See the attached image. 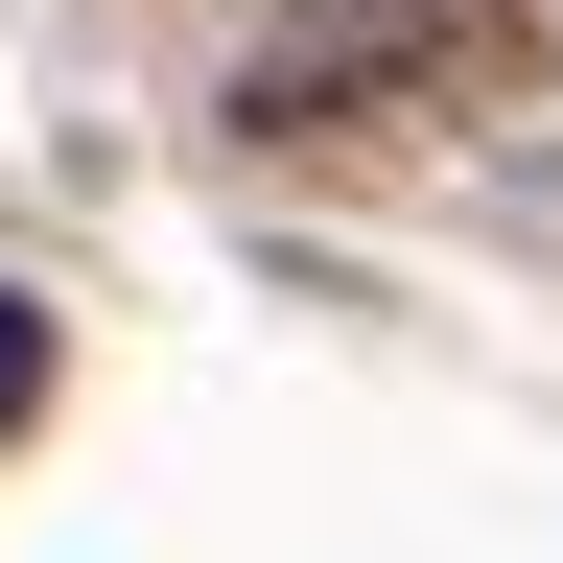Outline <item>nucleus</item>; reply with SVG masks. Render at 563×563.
Masks as SVG:
<instances>
[{
    "instance_id": "obj_1",
    "label": "nucleus",
    "mask_w": 563,
    "mask_h": 563,
    "mask_svg": "<svg viewBox=\"0 0 563 563\" xmlns=\"http://www.w3.org/2000/svg\"><path fill=\"white\" fill-rule=\"evenodd\" d=\"M540 95V0H258L235 141L258 165H446Z\"/></svg>"
},
{
    "instance_id": "obj_2",
    "label": "nucleus",
    "mask_w": 563,
    "mask_h": 563,
    "mask_svg": "<svg viewBox=\"0 0 563 563\" xmlns=\"http://www.w3.org/2000/svg\"><path fill=\"white\" fill-rule=\"evenodd\" d=\"M24 399H47V306L0 282V422H24Z\"/></svg>"
},
{
    "instance_id": "obj_3",
    "label": "nucleus",
    "mask_w": 563,
    "mask_h": 563,
    "mask_svg": "<svg viewBox=\"0 0 563 563\" xmlns=\"http://www.w3.org/2000/svg\"><path fill=\"white\" fill-rule=\"evenodd\" d=\"M540 47H563V0H540Z\"/></svg>"
}]
</instances>
